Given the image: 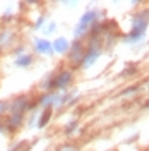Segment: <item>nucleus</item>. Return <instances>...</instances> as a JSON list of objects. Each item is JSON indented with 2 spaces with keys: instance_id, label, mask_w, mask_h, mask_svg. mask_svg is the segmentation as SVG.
Returning <instances> with one entry per match:
<instances>
[{
  "instance_id": "1",
  "label": "nucleus",
  "mask_w": 149,
  "mask_h": 151,
  "mask_svg": "<svg viewBox=\"0 0 149 151\" xmlns=\"http://www.w3.org/2000/svg\"><path fill=\"white\" fill-rule=\"evenodd\" d=\"M70 79H72V74L65 70V72H62V74L57 77V81L53 83V86H57V88H64V86L69 84V81H70Z\"/></svg>"
},
{
  "instance_id": "2",
  "label": "nucleus",
  "mask_w": 149,
  "mask_h": 151,
  "mask_svg": "<svg viewBox=\"0 0 149 151\" xmlns=\"http://www.w3.org/2000/svg\"><path fill=\"white\" fill-rule=\"evenodd\" d=\"M53 47H55V50L58 52V53H62V52H65L67 48H69V43H67L64 38H58V40L55 41V45H53Z\"/></svg>"
},
{
  "instance_id": "3",
  "label": "nucleus",
  "mask_w": 149,
  "mask_h": 151,
  "mask_svg": "<svg viewBox=\"0 0 149 151\" xmlns=\"http://www.w3.org/2000/svg\"><path fill=\"white\" fill-rule=\"evenodd\" d=\"M36 48L39 50V52H45V53H50V43H48V41H45V40H43V41L39 40V41L36 43Z\"/></svg>"
},
{
  "instance_id": "4",
  "label": "nucleus",
  "mask_w": 149,
  "mask_h": 151,
  "mask_svg": "<svg viewBox=\"0 0 149 151\" xmlns=\"http://www.w3.org/2000/svg\"><path fill=\"white\" fill-rule=\"evenodd\" d=\"M50 117H52V110H45V113L41 115V120H39V127L47 125L48 120H50Z\"/></svg>"
},
{
  "instance_id": "5",
  "label": "nucleus",
  "mask_w": 149,
  "mask_h": 151,
  "mask_svg": "<svg viewBox=\"0 0 149 151\" xmlns=\"http://www.w3.org/2000/svg\"><path fill=\"white\" fill-rule=\"evenodd\" d=\"M96 57H98V52H91L89 55L86 57V60H82V65H89V64L93 62V60L96 58Z\"/></svg>"
},
{
  "instance_id": "6",
  "label": "nucleus",
  "mask_w": 149,
  "mask_h": 151,
  "mask_svg": "<svg viewBox=\"0 0 149 151\" xmlns=\"http://www.w3.org/2000/svg\"><path fill=\"white\" fill-rule=\"evenodd\" d=\"M64 151H75V148H69L67 146V148H64Z\"/></svg>"
}]
</instances>
